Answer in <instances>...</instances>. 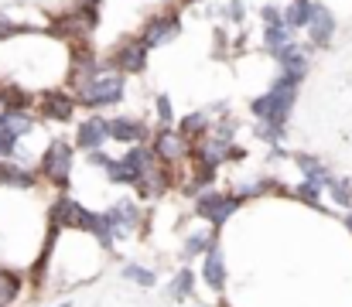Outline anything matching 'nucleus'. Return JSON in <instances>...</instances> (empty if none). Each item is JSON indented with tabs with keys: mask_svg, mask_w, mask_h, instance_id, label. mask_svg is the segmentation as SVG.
I'll return each mask as SVG.
<instances>
[{
	"mask_svg": "<svg viewBox=\"0 0 352 307\" xmlns=\"http://www.w3.org/2000/svg\"><path fill=\"white\" fill-rule=\"evenodd\" d=\"M137 38H140L151 52H154V48H164V45H171V41H178V38H182V14H178L175 7L151 14V17L140 24Z\"/></svg>",
	"mask_w": 352,
	"mask_h": 307,
	"instance_id": "9",
	"label": "nucleus"
},
{
	"mask_svg": "<svg viewBox=\"0 0 352 307\" xmlns=\"http://www.w3.org/2000/svg\"><path fill=\"white\" fill-rule=\"evenodd\" d=\"M291 198H294V202H301L305 208H315V212H329V205H325V188H322V185H311V181H298V185H291Z\"/></svg>",
	"mask_w": 352,
	"mask_h": 307,
	"instance_id": "25",
	"label": "nucleus"
},
{
	"mask_svg": "<svg viewBox=\"0 0 352 307\" xmlns=\"http://www.w3.org/2000/svg\"><path fill=\"white\" fill-rule=\"evenodd\" d=\"M120 280L130 284V287H140V291H154L157 287V270L140 263V260H126L120 266Z\"/></svg>",
	"mask_w": 352,
	"mask_h": 307,
	"instance_id": "23",
	"label": "nucleus"
},
{
	"mask_svg": "<svg viewBox=\"0 0 352 307\" xmlns=\"http://www.w3.org/2000/svg\"><path fill=\"white\" fill-rule=\"evenodd\" d=\"M72 144H76L79 154L103 150V147L110 144V116H103V113H86V120L76 123Z\"/></svg>",
	"mask_w": 352,
	"mask_h": 307,
	"instance_id": "14",
	"label": "nucleus"
},
{
	"mask_svg": "<svg viewBox=\"0 0 352 307\" xmlns=\"http://www.w3.org/2000/svg\"><path fill=\"white\" fill-rule=\"evenodd\" d=\"M96 24H100V10H93V7H69V10H62L58 17H52V24H48V34L55 38V41H62V45H82V41H93V31H96Z\"/></svg>",
	"mask_w": 352,
	"mask_h": 307,
	"instance_id": "6",
	"label": "nucleus"
},
{
	"mask_svg": "<svg viewBox=\"0 0 352 307\" xmlns=\"http://www.w3.org/2000/svg\"><path fill=\"white\" fill-rule=\"evenodd\" d=\"M325 198L336 205V208L349 212L352 208V178L349 174H332V181L325 185Z\"/></svg>",
	"mask_w": 352,
	"mask_h": 307,
	"instance_id": "27",
	"label": "nucleus"
},
{
	"mask_svg": "<svg viewBox=\"0 0 352 307\" xmlns=\"http://www.w3.org/2000/svg\"><path fill=\"white\" fill-rule=\"evenodd\" d=\"M223 21H230V24H243L246 21V10H243V0H226L223 7Z\"/></svg>",
	"mask_w": 352,
	"mask_h": 307,
	"instance_id": "33",
	"label": "nucleus"
},
{
	"mask_svg": "<svg viewBox=\"0 0 352 307\" xmlns=\"http://www.w3.org/2000/svg\"><path fill=\"white\" fill-rule=\"evenodd\" d=\"M188 208H192V218H195V222H206V225H212V229L223 232V229L230 225V218L243 208V198L236 195L233 188H219V185H216V188L195 195V198L188 202Z\"/></svg>",
	"mask_w": 352,
	"mask_h": 307,
	"instance_id": "4",
	"label": "nucleus"
},
{
	"mask_svg": "<svg viewBox=\"0 0 352 307\" xmlns=\"http://www.w3.org/2000/svg\"><path fill=\"white\" fill-rule=\"evenodd\" d=\"M52 307H76V304H72V301L65 297V301H58V304H52Z\"/></svg>",
	"mask_w": 352,
	"mask_h": 307,
	"instance_id": "39",
	"label": "nucleus"
},
{
	"mask_svg": "<svg viewBox=\"0 0 352 307\" xmlns=\"http://www.w3.org/2000/svg\"><path fill=\"white\" fill-rule=\"evenodd\" d=\"M103 178H107V185L126 188V192H133V185H137V174H133V168H130L123 157H113V161H110V168L103 171Z\"/></svg>",
	"mask_w": 352,
	"mask_h": 307,
	"instance_id": "29",
	"label": "nucleus"
},
{
	"mask_svg": "<svg viewBox=\"0 0 352 307\" xmlns=\"http://www.w3.org/2000/svg\"><path fill=\"white\" fill-rule=\"evenodd\" d=\"M195 291H199V273H195V266H185V263H178V270L168 277V284H164V297L171 301V304H188V301H195Z\"/></svg>",
	"mask_w": 352,
	"mask_h": 307,
	"instance_id": "18",
	"label": "nucleus"
},
{
	"mask_svg": "<svg viewBox=\"0 0 352 307\" xmlns=\"http://www.w3.org/2000/svg\"><path fill=\"white\" fill-rule=\"evenodd\" d=\"M76 113H79V100H76V93L65 89V86L41 89L38 100H34V116H38L41 123H58V126H65V123L76 120Z\"/></svg>",
	"mask_w": 352,
	"mask_h": 307,
	"instance_id": "7",
	"label": "nucleus"
},
{
	"mask_svg": "<svg viewBox=\"0 0 352 307\" xmlns=\"http://www.w3.org/2000/svg\"><path fill=\"white\" fill-rule=\"evenodd\" d=\"M82 157H86V168H93V171H107L110 161H113L107 150H93V154H82Z\"/></svg>",
	"mask_w": 352,
	"mask_h": 307,
	"instance_id": "35",
	"label": "nucleus"
},
{
	"mask_svg": "<svg viewBox=\"0 0 352 307\" xmlns=\"http://www.w3.org/2000/svg\"><path fill=\"white\" fill-rule=\"evenodd\" d=\"M216 307H233V304H230L226 297H216Z\"/></svg>",
	"mask_w": 352,
	"mask_h": 307,
	"instance_id": "38",
	"label": "nucleus"
},
{
	"mask_svg": "<svg viewBox=\"0 0 352 307\" xmlns=\"http://www.w3.org/2000/svg\"><path fill=\"white\" fill-rule=\"evenodd\" d=\"M178 133H182L185 140L199 144L202 137L212 133V113H209V109H192V113L178 116Z\"/></svg>",
	"mask_w": 352,
	"mask_h": 307,
	"instance_id": "22",
	"label": "nucleus"
},
{
	"mask_svg": "<svg viewBox=\"0 0 352 307\" xmlns=\"http://www.w3.org/2000/svg\"><path fill=\"white\" fill-rule=\"evenodd\" d=\"M342 225L349 229V236H352V208H349V212H346V215H342Z\"/></svg>",
	"mask_w": 352,
	"mask_h": 307,
	"instance_id": "36",
	"label": "nucleus"
},
{
	"mask_svg": "<svg viewBox=\"0 0 352 307\" xmlns=\"http://www.w3.org/2000/svg\"><path fill=\"white\" fill-rule=\"evenodd\" d=\"M291 161H294V168L301 171V181H311V185H322V188H325V185L332 181V174H336L318 154H308V150H294Z\"/></svg>",
	"mask_w": 352,
	"mask_h": 307,
	"instance_id": "21",
	"label": "nucleus"
},
{
	"mask_svg": "<svg viewBox=\"0 0 352 307\" xmlns=\"http://www.w3.org/2000/svg\"><path fill=\"white\" fill-rule=\"evenodd\" d=\"M195 307H202V304H195Z\"/></svg>",
	"mask_w": 352,
	"mask_h": 307,
	"instance_id": "41",
	"label": "nucleus"
},
{
	"mask_svg": "<svg viewBox=\"0 0 352 307\" xmlns=\"http://www.w3.org/2000/svg\"><path fill=\"white\" fill-rule=\"evenodd\" d=\"M24 294H28V270L10 266V263L0 260V304L14 307Z\"/></svg>",
	"mask_w": 352,
	"mask_h": 307,
	"instance_id": "20",
	"label": "nucleus"
},
{
	"mask_svg": "<svg viewBox=\"0 0 352 307\" xmlns=\"http://www.w3.org/2000/svg\"><path fill=\"white\" fill-rule=\"evenodd\" d=\"M291 41H298V38H294V31H291L287 24H267V27H263V52H267L270 58H274L280 48H287Z\"/></svg>",
	"mask_w": 352,
	"mask_h": 307,
	"instance_id": "28",
	"label": "nucleus"
},
{
	"mask_svg": "<svg viewBox=\"0 0 352 307\" xmlns=\"http://www.w3.org/2000/svg\"><path fill=\"white\" fill-rule=\"evenodd\" d=\"M0 307H7V304H0Z\"/></svg>",
	"mask_w": 352,
	"mask_h": 307,
	"instance_id": "40",
	"label": "nucleus"
},
{
	"mask_svg": "<svg viewBox=\"0 0 352 307\" xmlns=\"http://www.w3.org/2000/svg\"><path fill=\"white\" fill-rule=\"evenodd\" d=\"M151 137H154V130L147 126V120L130 116V113L110 116V140H113V144L137 147V144H151Z\"/></svg>",
	"mask_w": 352,
	"mask_h": 307,
	"instance_id": "15",
	"label": "nucleus"
},
{
	"mask_svg": "<svg viewBox=\"0 0 352 307\" xmlns=\"http://www.w3.org/2000/svg\"><path fill=\"white\" fill-rule=\"evenodd\" d=\"M253 137L263 140L267 147H284L287 126H274V123H253Z\"/></svg>",
	"mask_w": 352,
	"mask_h": 307,
	"instance_id": "30",
	"label": "nucleus"
},
{
	"mask_svg": "<svg viewBox=\"0 0 352 307\" xmlns=\"http://www.w3.org/2000/svg\"><path fill=\"white\" fill-rule=\"evenodd\" d=\"M236 133H239V123H236L233 116L212 120V137H219V140H226V144H236Z\"/></svg>",
	"mask_w": 352,
	"mask_h": 307,
	"instance_id": "32",
	"label": "nucleus"
},
{
	"mask_svg": "<svg viewBox=\"0 0 352 307\" xmlns=\"http://www.w3.org/2000/svg\"><path fill=\"white\" fill-rule=\"evenodd\" d=\"M195 3H202V0H178V7H195Z\"/></svg>",
	"mask_w": 352,
	"mask_h": 307,
	"instance_id": "37",
	"label": "nucleus"
},
{
	"mask_svg": "<svg viewBox=\"0 0 352 307\" xmlns=\"http://www.w3.org/2000/svg\"><path fill=\"white\" fill-rule=\"evenodd\" d=\"M76 154L79 150H76L72 140H62V137L48 140L45 150H41V157H38V164H34L41 185H48L52 192H69L72 174H76Z\"/></svg>",
	"mask_w": 352,
	"mask_h": 307,
	"instance_id": "3",
	"label": "nucleus"
},
{
	"mask_svg": "<svg viewBox=\"0 0 352 307\" xmlns=\"http://www.w3.org/2000/svg\"><path fill=\"white\" fill-rule=\"evenodd\" d=\"M76 100H79V109L86 113H103L110 106H120L123 96H126V76H120L117 69H110L103 62V69H96L86 82H79L76 89Z\"/></svg>",
	"mask_w": 352,
	"mask_h": 307,
	"instance_id": "2",
	"label": "nucleus"
},
{
	"mask_svg": "<svg viewBox=\"0 0 352 307\" xmlns=\"http://www.w3.org/2000/svg\"><path fill=\"white\" fill-rule=\"evenodd\" d=\"M216 242H223V232L219 229H212V225H206V222H192L185 232H182V242H178V263H185V266H192L195 260H202Z\"/></svg>",
	"mask_w": 352,
	"mask_h": 307,
	"instance_id": "11",
	"label": "nucleus"
},
{
	"mask_svg": "<svg viewBox=\"0 0 352 307\" xmlns=\"http://www.w3.org/2000/svg\"><path fill=\"white\" fill-rule=\"evenodd\" d=\"M274 62H277V72L305 79V76H308V65H311V45L291 41L287 48H280V52L274 55Z\"/></svg>",
	"mask_w": 352,
	"mask_h": 307,
	"instance_id": "19",
	"label": "nucleus"
},
{
	"mask_svg": "<svg viewBox=\"0 0 352 307\" xmlns=\"http://www.w3.org/2000/svg\"><path fill=\"white\" fill-rule=\"evenodd\" d=\"M260 21H263V27H267V24H284V7L263 3V7H260Z\"/></svg>",
	"mask_w": 352,
	"mask_h": 307,
	"instance_id": "34",
	"label": "nucleus"
},
{
	"mask_svg": "<svg viewBox=\"0 0 352 307\" xmlns=\"http://www.w3.org/2000/svg\"><path fill=\"white\" fill-rule=\"evenodd\" d=\"M103 212H107V218H110V225H113L117 242L137 239V236H144V232L151 229V212H147V205L137 202L133 195H120V198H113Z\"/></svg>",
	"mask_w": 352,
	"mask_h": 307,
	"instance_id": "5",
	"label": "nucleus"
},
{
	"mask_svg": "<svg viewBox=\"0 0 352 307\" xmlns=\"http://www.w3.org/2000/svg\"><path fill=\"white\" fill-rule=\"evenodd\" d=\"M151 150L157 161L171 164V168H185L188 157H192V140H185L178 133V126H157L154 137H151Z\"/></svg>",
	"mask_w": 352,
	"mask_h": 307,
	"instance_id": "12",
	"label": "nucleus"
},
{
	"mask_svg": "<svg viewBox=\"0 0 352 307\" xmlns=\"http://www.w3.org/2000/svg\"><path fill=\"white\" fill-rule=\"evenodd\" d=\"M41 185L38 171L24 161H0V188L7 192H34Z\"/></svg>",
	"mask_w": 352,
	"mask_h": 307,
	"instance_id": "17",
	"label": "nucleus"
},
{
	"mask_svg": "<svg viewBox=\"0 0 352 307\" xmlns=\"http://www.w3.org/2000/svg\"><path fill=\"white\" fill-rule=\"evenodd\" d=\"M0 126L10 130L17 140H24V137H31V133L38 130V116H34L31 109H7V113L0 116Z\"/></svg>",
	"mask_w": 352,
	"mask_h": 307,
	"instance_id": "24",
	"label": "nucleus"
},
{
	"mask_svg": "<svg viewBox=\"0 0 352 307\" xmlns=\"http://www.w3.org/2000/svg\"><path fill=\"white\" fill-rule=\"evenodd\" d=\"M301 82H305V79H298V76L277 72V79L270 82V89L250 100V116H253L256 123L287 126V123H291V113H294V106H298Z\"/></svg>",
	"mask_w": 352,
	"mask_h": 307,
	"instance_id": "1",
	"label": "nucleus"
},
{
	"mask_svg": "<svg viewBox=\"0 0 352 307\" xmlns=\"http://www.w3.org/2000/svg\"><path fill=\"white\" fill-rule=\"evenodd\" d=\"M336 31H339V21H336L332 7L315 0V14H311V24H308V45L311 48H329Z\"/></svg>",
	"mask_w": 352,
	"mask_h": 307,
	"instance_id": "16",
	"label": "nucleus"
},
{
	"mask_svg": "<svg viewBox=\"0 0 352 307\" xmlns=\"http://www.w3.org/2000/svg\"><path fill=\"white\" fill-rule=\"evenodd\" d=\"M199 284H202L209 294L226 297V287H230V260H226L223 242H216V246L199 260Z\"/></svg>",
	"mask_w": 352,
	"mask_h": 307,
	"instance_id": "13",
	"label": "nucleus"
},
{
	"mask_svg": "<svg viewBox=\"0 0 352 307\" xmlns=\"http://www.w3.org/2000/svg\"><path fill=\"white\" fill-rule=\"evenodd\" d=\"M86 208L89 205L79 202L69 192H52V198L45 205V225L48 229H58V232H79V222H82Z\"/></svg>",
	"mask_w": 352,
	"mask_h": 307,
	"instance_id": "8",
	"label": "nucleus"
},
{
	"mask_svg": "<svg viewBox=\"0 0 352 307\" xmlns=\"http://www.w3.org/2000/svg\"><path fill=\"white\" fill-rule=\"evenodd\" d=\"M147 55H151V48L133 34V38H120L117 45L107 52V65L110 69H117L120 76H140L144 69H147Z\"/></svg>",
	"mask_w": 352,
	"mask_h": 307,
	"instance_id": "10",
	"label": "nucleus"
},
{
	"mask_svg": "<svg viewBox=\"0 0 352 307\" xmlns=\"http://www.w3.org/2000/svg\"><path fill=\"white\" fill-rule=\"evenodd\" d=\"M311 14H315V0H291V3L284 7V24H287L291 31H308Z\"/></svg>",
	"mask_w": 352,
	"mask_h": 307,
	"instance_id": "26",
	"label": "nucleus"
},
{
	"mask_svg": "<svg viewBox=\"0 0 352 307\" xmlns=\"http://www.w3.org/2000/svg\"><path fill=\"white\" fill-rule=\"evenodd\" d=\"M154 120H157V126H178V113H175V106L168 100V93L154 96Z\"/></svg>",
	"mask_w": 352,
	"mask_h": 307,
	"instance_id": "31",
	"label": "nucleus"
}]
</instances>
